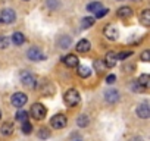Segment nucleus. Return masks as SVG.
I'll list each match as a JSON object with an SVG mask.
<instances>
[{"instance_id": "2", "label": "nucleus", "mask_w": 150, "mask_h": 141, "mask_svg": "<svg viewBox=\"0 0 150 141\" xmlns=\"http://www.w3.org/2000/svg\"><path fill=\"white\" fill-rule=\"evenodd\" d=\"M21 82L27 88H34L35 87V77L31 72H28V70H22L21 72Z\"/></svg>"}, {"instance_id": "23", "label": "nucleus", "mask_w": 150, "mask_h": 141, "mask_svg": "<svg viewBox=\"0 0 150 141\" xmlns=\"http://www.w3.org/2000/svg\"><path fill=\"white\" fill-rule=\"evenodd\" d=\"M69 44H71V38H69V37L63 35V37L59 38V46H60V49H66V47H69Z\"/></svg>"}, {"instance_id": "36", "label": "nucleus", "mask_w": 150, "mask_h": 141, "mask_svg": "<svg viewBox=\"0 0 150 141\" xmlns=\"http://www.w3.org/2000/svg\"><path fill=\"white\" fill-rule=\"evenodd\" d=\"M25 2H28V0H25Z\"/></svg>"}, {"instance_id": "8", "label": "nucleus", "mask_w": 150, "mask_h": 141, "mask_svg": "<svg viewBox=\"0 0 150 141\" xmlns=\"http://www.w3.org/2000/svg\"><path fill=\"white\" fill-rule=\"evenodd\" d=\"M105 35H106V38H108V40L115 41V40L118 38L119 32H118V30H116L113 25H108V27L105 28Z\"/></svg>"}, {"instance_id": "16", "label": "nucleus", "mask_w": 150, "mask_h": 141, "mask_svg": "<svg viewBox=\"0 0 150 141\" xmlns=\"http://www.w3.org/2000/svg\"><path fill=\"white\" fill-rule=\"evenodd\" d=\"M93 66H94V70H97L99 74H102L103 70L106 69V65H105L103 59H96V60L93 62Z\"/></svg>"}, {"instance_id": "14", "label": "nucleus", "mask_w": 150, "mask_h": 141, "mask_svg": "<svg viewBox=\"0 0 150 141\" xmlns=\"http://www.w3.org/2000/svg\"><path fill=\"white\" fill-rule=\"evenodd\" d=\"M77 72H78V75H80L81 78H87V77L91 75V69H90L88 66H83V65H80Z\"/></svg>"}, {"instance_id": "35", "label": "nucleus", "mask_w": 150, "mask_h": 141, "mask_svg": "<svg viewBox=\"0 0 150 141\" xmlns=\"http://www.w3.org/2000/svg\"><path fill=\"white\" fill-rule=\"evenodd\" d=\"M0 119H2V110H0Z\"/></svg>"}, {"instance_id": "13", "label": "nucleus", "mask_w": 150, "mask_h": 141, "mask_svg": "<svg viewBox=\"0 0 150 141\" xmlns=\"http://www.w3.org/2000/svg\"><path fill=\"white\" fill-rule=\"evenodd\" d=\"M90 47H91V44H90L88 40H80V41L77 43V50H78L80 53H86V51H88Z\"/></svg>"}, {"instance_id": "32", "label": "nucleus", "mask_w": 150, "mask_h": 141, "mask_svg": "<svg viewBox=\"0 0 150 141\" xmlns=\"http://www.w3.org/2000/svg\"><path fill=\"white\" fill-rule=\"evenodd\" d=\"M115 81H116V77H115V75H109V77L106 78V82H108V84H113Z\"/></svg>"}, {"instance_id": "24", "label": "nucleus", "mask_w": 150, "mask_h": 141, "mask_svg": "<svg viewBox=\"0 0 150 141\" xmlns=\"http://www.w3.org/2000/svg\"><path fill=\"white\" fill-rule=\"evenodd\" d=\"M103 6H102V3L100 2H93V3H90L88 6H87V9L90 11V12H97L99 9H102Z\"/></svg>"}, {"instance_id": "17", "label": "nucleus", "mask_w": 150, "mask_h": 141, "mask_svg": "<svg viewBox=\"0 0 150 141\" xmlns=\"http://www.w3.org/2000/svg\"><path fill=\"white\" fill-rule=\"evenodd\" d=\"M0 132H2L3 135H11L13 132V125L11 122H5L2 125V128H0Z\"/></svg>"}, {"instance_id": "9", "label": "nucleus", "mask_w": 150, "mask_h": 141, "mask_svg": "<svg viewBox=\"0 0 150 141\" xmlns=\"http://www.w3.org/2000/svg\"><path fill=\"white\" fill-rule=\"evenodd\" d=\"M137 116L141 119H147L150 116V107L147 106V103H143L137 107Z\"/></svg>"}, {"instance_id": "28", "label": "nucleus", "mask_w": 150, "mask_h": 141, "mask_svg": "<svg viewBox=\"0 0 150 141\" xmlns=\"http://www.w3.org/2000/svg\"><path fill=\"white\" fill-rule=\"evenodd\" d=\"M9 47V38L5 35H0V49H6Z\"/></svg>"}, {"instance_id": "10", "label": "nucleus", "mask_w": 150, "mask_h": 141, "mask_svg": "<svg viewBox=\"0 0 150 141\" xmlns=\"http://www.w3.org/2000/svg\"><path fill=\"white\" fill-rule=\"evenodd\" d=\"M116 60H118V59H116V54H115L113 51H108L106 56H105V59H103L106 68H113V66L116 65Z\"/></svg>"}, {"instance_id": "33", "label": "nucleus", "mask_w": 150, "mask_h": 141, "mask_svg": "<svg viewBox=\"0 0 150 141\" xmlns=\"http://www.w3.org/2000/svg\"><path fill=\"white\" fill-rule=\"evenodd\" d=\"M47 5H49V6H50L52 9H54V8L57 6V2L54 3V0H47Z\"/></svg>"}, {"instance_id": "3", "label": "nucleus", "mask_w": 150, "mask_h": 141, "mask_svg": "<svg viewBox=\"0 0 150 141\" xmlns=\"http://www.w3.org/2000/svg\"><path fill=\"white\" fill-rule=\"evenodd\" d=\"M46 113H47V110H46V107L41 103H34L31 106V115H33L34 119H38L40 121V119H43L46 116Z\"/></svg>"}, {"instance_id": "34", "label": "nucleus", "mask_w": 150, "mask_h": 141, "mask_svg": "<svg viewBox=\"0 0 150 141\" xmlns=\"http://www.w3.org/2000/svg\"><path fill=\"white\" fill-rule=\"evenodd\" d=\"M131 141H141V138H132Z\"/></svg>"}, {"instance_id": "30", "label": "nucleus", "mask_w": 150, "mask_h": 141, "mask_svg": "<svg viewBox=\"0 0 150 141\" xmlns=\"http://www.w3.org/2000/svg\"><path fill=\"white\" fill-rule=\"evenodd\" d=\"M108 12H109V9H103V8H102V9H99V11L96 12V18H103Z\"/></svg>"}, {"instance_id": "25", "label": "nucleus", "mask_w": 150, "mask_h": 141, "mask_svg": "<svg viewBox=\"0 0 150 141\" xmlns=\"http://www.w3.org/2000/svg\"><path fill=\"white\" fill-rule=\"evenodd\" d=\"M16 119H18L19 122H25V121L28 119V113L21 109V110H18V113H16Z\"/></svg>"}, {"instance_id": "19", "label": "nucleus", "mask_w": 150, "mask_h": 141, "mask_svg": "<svg viewBox=\"0 0 150 141\" xmlns=\"http://www.w3.org/2000/svg\"><path fill=\"white\" fill-rule=\"evenodd\" d=\"M12 41H13L16 46H21V44L25 43V37H24L22 32H15V34L12 35Z\"/></svg>"}, {"instance_id": "15", "label": "nucleus", "mask_w": 150, "mask_h": 141, "mask_svg": "<svg viewBox=\"0 0 150 141\" xmlns=\"http://www.w3.org/2000/svg\"><path fill=\"white\" fill-rule=\"evenodd\" d=\"M131 15H132V9L128 8V6H124V8L118 9V16L119 18H129Z\"/></svg>"}, {"instance_id": "4", "label": "nucleus", "mask_w": 150, "mask_h": 141, "mask_svg": "<svg viewBox=\"0 0 150 141\" xmlns=\"http://www.w3.org/2000/svg\"><path fill=\"white\" fill-rule=\"evenodd\" d=\"M50 125H52L54 129H62V128H65V125H66V116L62 115V113L54 115V116L50 119Z\"/></svg>"}, {"instance_id": "1", "label": "nucleus", "mask_w": 150, "mask_h": 141, "mask_svg": "<svg viewBox=\"0 0 150 141\" xmlns=\"http://www.w3.org/2000/svg\"><path fill=\"white\" fill-rule=\"evenodd\" d=\"M63 100H65V103H66L68 106H77V104L80 103L81 97H80V93H78L77 90L71 88V90L65 91V94H63Z\"/></svg>"}, {"instance_id": "22", "label": "nucleus", "mask_w": 150, "mask_h": 141, "mask_svg": "<svg viewBox=\"0 0 150 141\" xmlns=\"http://www.w3.org/2000/svg\"><path fill=\"white\" fill-rule=\"evenodd\" d=\"M93 25H94V18H91V16H87V18H84L81 21V27L83 28H90Z\"/></svg>"}, {"instance_id": "6", "label": "nucleus", "mask_w": 150, "mask_h": 141, "mask_svg": "<svg viewBox=\"0 0 150 141\" xmlns=\"http://www.w3.org/2000/svg\"><path fill=\"white\" fill-rule=\"evenodd\" d=\"M27 102H28V97H27V94H24V93H15V94L12 96V104H13L15 107H22Z\"/></svg>"}, {"instance_id": "18", "label": "nucleus", "mask_w": 150, "mask_h": 141, "mask_svg": "<svg viewBox=\"0 0 150 141\" xmlns=\"http://www.w3.org/2000/svg\"><path fill=\"white\" fill-rule=\"evenodd\" d=\"M140 21H141L143 25H150V11H149V9H146V11L141 12V15H140Z\"/></svg>"}, {"instance_id": "11", "label": "nucleus", "mask_w": 150, "mask_h": 141, "mask_svg": "<svg viewBox=\"0 0 150 141\" xmlns=\"http://www.w3.org/2000/svg\"><path fill=\"white\" fill-rule=\"evenodd\" d=\"M105 99H106L108 103L113 104V103H116V102L119 100V93H118L116 90H108V91L105 93Z\"/></svg>"}, {"instance_id": "26", "label": "nucleus", "mask_w": 150, "mask_h": 141, "mask_svg": "<svg viewBox=\"0 0 150 141\" xmlns=\"http://www.w3.org/2000/svg\"><path fill=\"white\" fill-rule=\"evenodd\" d=\"M38 137H40L41 140H43V138L46 140V138H49V137H50V131H49L47 128H44V126H43V128H40V131H38Z\"/></svg>"}, {"instance_id": "7", "label": "nucleus", "mask_w": 150, "mask_h": 141, "mask_svg": "<svg viewBox=\"0 0 150 141\" xmlns=\"http://www.w3.org/2000/svg\"><path fill=\"white\" fill-rule=\"evenodd\" d=\"M15 12L12 9H3L2 11V15H0V21L3 24H12L15 21Z\"/></svg>"}, {"instance_id": "5", "label": "nucleus", "mask_w": 150, "mask_h": 141, "mask_svg": "<svg viewBox=\"0 0 150 141\" xmlns=\"http://www.w3.org/2000/svg\"><path fill=\"white\" fill-rule=\"evenodd\" d=\"M27 54H28V59L30 60H34V62H38V60H44L46 59V56L41 53V50L38 47H31Z\"/></svg>"}, {"instance_id": "27", "label": "nucleus", "mask_w": 150, "mask_h": 141, "mask_svg": "<svg viewBox=\"0 0 150 141\" xmlns=\"http://www.w3.org/2000/svg\"><path fill=\"white\" fill-rule=\"evenodd\" d=\"M31 131H33V125H31L28 121L22 122V132H24V134H30Z\"/></svg>"}, {"instance_id": "21", "label": "nucleus", "mask_w": 150, "mask_h": 141, "mask_svg": "<svg viewBox=\"0 0 150 141\" xmlns=\"http://www.w3.org/2000/svg\"><path fill=\"white\" fill-rule=\"evenodd\" d=\"M88 122H90V118H88L87 115H81V116H78V119H77V125L81 126V128L87 126Z\"/></svg>"}, {"instance_id": "29", "label": "nucleus", "mask_w": 150, "mask_h": 141, "mask_svg": "<svg viewBox=\"0 0 150 141\" xmlns=\"http://www.w3.org/2000/svg\"><path fill=\"white\" fill-rule=\"evenodd\" d=\"M132 54V51H122V53H119V54H116V59H121V60H125L127 57H129Z\"/></svg>"}, {"instance_id": "31", "label": "nucleus", "mask_w": 150, "mask_h": 141, "mask_svg": "<svg viewBox=\"0 0 150 141\" xmlns=\"http://www.w3.org/2000/svg\"><path fill=\"white\" fill-rule=\"evenodd\" d=\"M141 59H143V62H149L150 60V51L149 50H144L143 54H141Z\"/></svg>"}, {"instance_id": "12", "label": "nucleus", "mask_w": 150, "mask_h": 141, "mask_svg": "<svg viewBox=\"0 0 150 141\" xmlns=\"http://www.w3.org/2000/svg\"><path fill=\"white\" fill-rule=\"evenodd\" d=\"M63 62H65V65L69 66V68H75V66H78V63H80L78 57L75 56V54H68V56H65V57H63Z\"/></svg>"}, {"instance_id": "20", "label": "nucleus", "mask_w": 150, "mask_h": 141, "mask_svg": "<svg viewBox=\"0 0 150 141\" xmlns=\"http://www.w3.org/2000/svg\"><path fill=\"white\" fill-rule=\"evenodd\" d=\"M138 85H141L143 88H147L150 85V77L147 74H143L140 78H138Z\"/></svg>"}]
</instances>
